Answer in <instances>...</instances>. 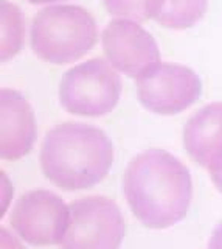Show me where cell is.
I'll use <instances>...</instances> for the list:
<instances>
[{"mask_svg": "<svg viewBox=\"0 0 222 249\" xmlns=\"http://www.w3.org/2000/svg\"><path fill=\"white\" fill-rule=\"evenodd\" d=\"M123 190L143 226L166 229L187 216L193 198L190 170L165 150L151 148L127 163Z\"/></svg>", "mask_w": 222, "mask_h": 249, "instance_id": "cell-1", "label": "cell"}, {"mask_svg": "<svg viewBox=\"0 0 222 249\" xmlns=\"http://www.w3.org/2000/svg\"><path fill=\"white\" fill-rule=\"evenodd\" d=\"M39 158L51 184L68 192L84 190L107 176L113 162V146L103 129L68 122L47 132Z\"/></svg>", "mask_w": 222, "mask_h": 249, "instance_id": "cell-2", "label": "cell"}, {"mask_svg": "<svg viewBox=\"0 0 222 249\" xmlns=\"http://www.w3.org/2000/svg\"><path fill=\"white\" fill-rule=\"evenodd\" d=\"M32 49L51 64H68L89 53L98 41L96 22L78 5H53L32 22Z\"/></svg>", "mask_w": 222, "mask_h": 249, "instance_id": "cell-3", "label": "cell"}, {"mask_svg": "<svg viewBox=\"0 0 222 249\" xmlns=\"http://www.w3.org/2000/svg\"><path fill=\"white\" fill-rule=\"evenodd\" d=\"M121 80L109 62L94 58L63 75L59 101L67 112L82 117H101L118 105Z\"/></svg>", "mask_w": 222, "mask_h": 249, "instance_id": "cell-4", "label": "cell"}, {"mask_svg": "<svg viewBox=\"0 0 222 249\" xmlns=\"http://www.w3.org/2000/svg\"><path fill=\"white\" fill-rule=\"evenodd\" d=\"M126 226L121 210L106 196H86L70 204L63 249H120Z\"/></svg>", "mask_w": 222, "mask_h": 249, "instance_id": "cell-5", "label": "cell"}, {"mask_svg": "<svg viewBox=\"0 0 222 249\" xmlns=\"http://www.w3.org/2000/svg\"><path fill=\"white\" fill-rule=\"evenodd\" d=\"M202 83L194 70L174 62H157L137 78L142 106L159 115H175L194 105Z\"/></svg>", "mask_w": 222, "mask_h": 249, "instance_id": "cell-6", "label": "cell"}, {"mask_svg": "<svg viewBox=\"0 0 222 249\" xmlns=\"http://www.w3.org/2000/svg\"><path fill=\"white\" fill-rule=\"evenodd\" d=\"M70 221V206L50 190H33L17 199L11 226L17 235L33 246L63 243Z\"/></svg>", "mask_w": 222, "mask_h": 249, "instance_id": "cell-7", "label": "cell"}, {"mask_svg": "<svg viewBox=\"0 0 222 249\" xmlns=\"http://www.w3.org/2000/svg\"><path fill=\"white\" fill-rule=\"evenodd\" d=\"M103 52L118 72L131 78H139L148 67L160 62L156 39L131 19H115L104 28Z\"/></svg>", "mask_w": 222, "mask_h": 249, "instance_id": "cell-8", "label": "cell"}, {"mask_svg": "<svg viewBox=\"0 0 222 249\" xmlns=\"http://www.w3.org/2000/svg\"><path fill=\"white\" fill-rule=\"evenodd\" d=\"M0 156L5 160H17L32 151L36 140L34 112L20 92L2 89L0 92Z\"/></svg>", "mask_w": 222, "mask_h": 249, "instance_id": "cell-9", "label": "cell"}, {"mask_svg": "<svg viewBox=\"0 0 222 249\" xmlns=\"http://www.w3.org/2000/svg\"><path fill=\"white\" fill-rule=\"evenodd\" d=\"M183 145L190 158L210 173L222 170V101L190 117L183 128Z\"/></svg>", "mask_w": 222, "mask_h": 249, "instance_id": "cell-10", "label": "cell"}, {"mask_svg": "<svg viewBox=\"0 0 222 249\" xmlns=\"http://www.w3.org/2000/svg\"><path fill=\"white\" fill-rule=\"evenodd\" d=\"M208 0H163L156 22L171 30L191 28L202 20Z\"/></svg>", "mask_w": 222, "mask_h": 249, "instance_id": "cell-11", "label": "cell"}, {"mask_svg": "<svg viewBox=\"0 0 222 249\" xmlns=\"http://www.w3.org/2000/svg\"><path fill=\"white\" fill-rule=\"evenodd\" d=\"M24 44V18L20 10L10 2H2V61H10Z\"/></svg>", "mask_w": 222, "mask_h": 249, "instance_id": "cell-12", "label": "cell"}, {"mask_svg": "<svg viewBox=\"0 0 222 249\" xmlns=\"http://www.w3.org/2000/svg\"><path fill=\"white\" fill-rule=\"evenodd\" d=\"M163 0H103L106 10L117 19L144 22L156 19Z\"/></svg>", "mask_w": 222, "mask_h": 249, "instance_id": "cell-13", "label": "cell"}, {"mask_svg": "<svg viewBox=\"0 0 222 249\" xmlns=\"http://www.w3.org/2000/svg\"><path fill=\"white\" fill-rule=\"evenodd\" d=\"M2 249H24L11 232L2 229Z\"/></svg>", "mask_w": 222, "mask_h": 249, "instance_id": "cell-14", "label": "cell"}, {"mask_svg": "<svg viewBox=\"0 0 222 249\" xmlns=\"http://www.w3.org/2000/svg\"><path fill=\"white\" fill-rule=\"evenodd\" d=\"M208 249H222V221L214 228L208 241Z\"/></svg>", "mask_w": 222, "mask_h": 249, "instance_id": "cell-15", "label": "cell"}, {"mask_svg": "<svg viewBox=\"0 0 222 249\" xmlns=\"http://www.w3.org/2000/svg\"><path fill=\"white\" fill-rule=\"evenodd\" d=\"M210 175H211V181H213V184L216 185V189L222 193V170L214 171V173H210Z\"/></svg>", "mask_w": 222, "mask_h": 249, "instance_id": "cell-16", "label": "cell"}, {"mask_svg": "<svg viewBox=\"0 0 222 249\" xmlns=\"http://www.w3.org/2000/svg\"><path fill=\"white\" fill-rule=\"evenodd\" d=\"M32 5H44V3H53V2H61V0H27Z\"/></svg>", "mask_w": 222, "mask_h": 249, "instance_id": "cell-17", "label": "cell"}]
</instances>
